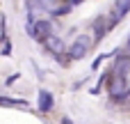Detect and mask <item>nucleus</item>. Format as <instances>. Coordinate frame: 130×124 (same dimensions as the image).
Instances as JSON below:
<instances>
[{"label": "nucleus", "instance_id": "f8f14e48", "mask_svg": "<svg viewBox=\"0 0 130 124\" xmlns=\"http://www.w3.org/2000/svg\"><path fill=\"white\" fill-rule=\"evenodd\" d=\"M62 124H73V122H71L69 117H64V120H62Z\"/></svg>", "mask_w": 130, "mask_h": 124}, {"label": "nucleus", "instance_id": "39448f33", "mask_svg": "<svg viewBox=\"0 0 130 124\" xmlns=\"http://www.w3.org/2000/svg\"><path fill=\"white\" fill-rule=\"evenodd\" d=\"M128 12H130V0H114V7H112V21H110V25L119 23Z\"/></svg>", "mask_w": 130, "mask_h": 124}, {"label": "nucleus", "instance_id": "ddd939ff", "mask_svg": "<svg viewBox=\"0 0 130 124\" xmlns=\"http://www.w3.org/2000/svg\"><path fill=\"white\" fill-rule=\"evenodd\" d=\"M126 51L130 53V37H128V41H126Z\"/></svg>", "mask_w": 130, "mask_h": 124}, {"label": "nucleus", "instance_id": "9b49d317", "mask_svg": "<svg viewBox=\"0 0 130 124\" xmlns=\"http://www.w3.org/2000/svg\"><path fill=\"white\" fill-rule=\"evenodd\" d=\"M82 0H71V7H75V5H80Z\"/></svg>", "mask_w": 130, "mask_h": 124}, {"label": "nucleus", "instance_id": "20e7f679", "mask_svg": "<svg viewBox=\"0 0 130 124\" xmlns=\"http://www.w3.org/2000/svg\"><path fill=\"white\" fill-rule=\"evenodd\" d=\"M112 71H114L117 78H126V76L130 74V55H117Z\"/></svg>", "mask_w": 130, "mask_h": 124}, {"label": "nucleus", "instance_id": "6e6552de", "mask_svg": "<svg viewBox=\"0 0 130 124\" xmlns=\"http://www.w3.org/2000/svg\"><path fill=\"white\" fill-rule=\"evenodd\" d=\"M0 106H9V108H27V101H23V99H7V97H0Z\"/></svg>", "mask_w": 130, "mask_h": 124}, {"label": "nucleus", "instance_id": "7ed1b4c3", "mask_svg": "<svg viewBox=\"0 0 130 124\" xmlns=\"http://www.w3.org/2000/svg\"><path fill=\"white\" fill-rule=\"evenodd\" d=\"M43 46H46V51H48L50 55H55V58H62V53H69V48L64 46V39L57 37V35L48 37V39L43 41Z\"/></svg>", "mask_w": 130, "mask_h": 124}, {"label": "nucleus", "instance_id": "9d476101", "mask_svg": "<svg viewBox=\"0 0 130 124\" xmlns=\"http://www.w3.org/2000/svg\"><path fill=\"white\" fill-rule=\"evenodd\" d=\"M2 55H11V44H9V41L2 44Z\"/></svg>", "mask_w": 130, "mask_h": 124}, {"label": "nucleus", "instance_id": "423d86ee", "mask_svg": "<svg viewBox=\"0 0 130 124\" xmlns=\"http://www.w3.org/2000/svg\"><path fill=\"white\" fill-rule=\"evenodd\" d=\"M91 28H94V39H96V41H101V39L107 35V30H110L112 25L107 23V18H105V16H98V18L91 23Z\"/></svg>", "mask_w": 130, "mask_h": 124}, {"label": "nucleus", "instance_id": "0eeeda50", "mask_svg": "<svg viewBox=\"0 0 130 124\" xmlns=\"http://www.w3.org/2000/svg\"><path fill=\"white\" fill-rule=\"evenodd\" d=\"M53 104H55L53 94L48 90H39V110L41 113H48V110H53Z\"/></svg>", "mask_w": 130, "mask_h": 124}, {"label": "nucleus", "instance_id": "1a4fd4ad", "mask_svg": "<svg viewBox=\"0 0 130 124\" xmlns=\"http://www.w3.org/2000/svg\"><path fill=\"white\" fill-rule=\"evenodd\" d=\"M71 9H73L71 2H66V5H59V7H53L48 14H50V16H64V14H71Z\"/></svg>", "mask_w": 130, "mask_h": 124}, {"label": "nucleus", "instance_id": "f257e3e1", "mask_svg": "<svg viewBox=\"0 0 130 124\" xmlns=\"http://www.w3.org/2000/svg\"><path fill=\"white\" fill-rule=\"evenodd\" d=\"M89 48H91V37L89 35H78V39L69 46V58L73 60V62H78V60H82L87 53H89Z\"/></svg>", "mask_w": 130, "mask_h": 124}, {"label": "nucleus", "instance_id": "f03ea898", "mask_svg": "<svg viewBox=\"0 0 130 124\" xmlns=\"http://www.w3.org/2000/svg\"><path fill=\"white\" fill-rule=\"evenodd\" d=\"M27 32H30L32 39H37V41H46L48 37H53V23H50V21H43V18H37L34 23L27 25Z\"/></svg>", "mask_w": 130, "mask_h": 124}]
</instances>
